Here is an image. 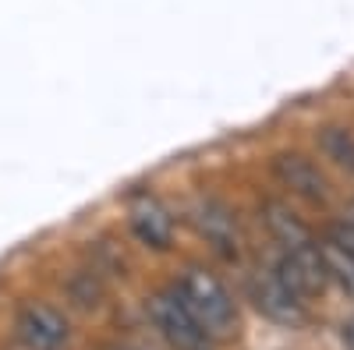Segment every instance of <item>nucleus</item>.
Wrapping results in <instances>:
<instances>
[{
  "mask_svg": "<svg viewBox=\"0 0 354 350\" xmlns=\"http://www.w3.org/2000/svg\"><path fill=\"white\" fill-rule=\"evenodd\" d=\"M177 298L188 304V311L198 318V326L213 340H227L238 329V308H234L227 286L205 269H188L181 280L174 283Z\"/></svg>",
  "mask_w": 354,
  "mask_h": 350,
  "instance_id": "f257e3e1",
  "label": "nucleus"
},
{
  "mask_svg": "<svg viewBox=\"0 0 354 350\" xmlns=\"http://www.w3.org/2000/svg\"><path fill=\"white\" fill-rule=\"evenodd\" d=\"M149 315H153V326L160 329V336L174 347V350H213V336L198 326V318L188 311V304L177 298L174 283L160 294H153L149 301Z\"/></svg>",
  "mask_w": 354,
  "mask_h": 350,
  "instance_id": "f03ea898",
  "label": "nucleus"
},
{
  "mask_svg": "<svg viewBox=\"0 0 354 350\" xmlns=\"http://www.w3.org/2000/svg\"><path fill=\"white\" fill-rule=\"evenodd\" d=\"M15 336L28 350H61L68 343V318L50 304H25L15 315Z\"/></svg>",
  "mask_w": 354,
  "mask_h": 350,
  "instance_id": "7ed1b4c3",
  "label": "nucleus"
},
{
  "mask_svg": "<svg viewBox=\"0 0 354 350\" xmlns=\"http://www.w3.org/2000/svg\"><path fill=\"white\" fill-rule=\"evenodd\" d=\"M273 273L294 290V294H301V298H312L319 294L322 286H326V266H322V255H319V244H305V248H290L277 258V266Z\"/></svg>",
  "mask_w": 354,
  "mask_h": 350,
  "instance_id": "20e7f679",
  "label": "nucleus"
},
{
  "mask_svg": "<svg viewBox=\"0 0 354 350\" xmlns=\"http://www.w3.org/2000/svg\"><path fill=\"white\" fill-rule=\"evenodd\" d=\"M195 226L198 233L205 237V244H209L220 258L234 262L241 255V233H238V220H234V213L223 206L220 198H202L198 209H195Z\"/></svg>",
  "mask_w": 354,
  "mask_h": 350,
  "instance_id": "39448f33",
  "label": "nucleus"
},
{
  "mask_svg": "<svg viewBox=\"0 0 354 350\" xmlns=\"http://www.w3.org/2000/svg\"><path fill=\"white\" fill-rule=\"evenodd\" d=\"M252 301L266 318H273L280 326H298L305 318V298L294 294L277 273H266L252 283Z\"/></svg>",
  "mask_w": 354,
  "mask_h": 350,
  "instance_id": "423d86ee",
  "label": "nucleus"
},
{
  "mask_svg": "<svg viewBox=\"0 0 354 350\" xmlns=\"http://www.w3.org/2000/svg\"><path fill=\"white\" fill-rule=\"evenodd\" d=\"M273 173H277V181L290 191V195H298V198H308V202H319V198H326L330 184L326 177H322V170L301 156V153H280L273 159Z\"/></svg>",
  "mask_w": 354,
  "mask_h": 350,
  "instance_id": "0eeeda50",
  "label": "nucleus"
},
{
  "mask_svg": "<svg viewBox=\"0 0 354 350\" xmlns=\"http://www.w3.org/2000/svg\"><path fill=\"white\" fill-rule=\"evenodd\" d=\"M128 223H131L135 241L145 244V248L163 251V248L170 244V237H174V220H170V213L160 206L156 198H142V202H135L131 213H128Z\"/></svg>",
  "mask_w": 354,
  "mask_h": 350,
  "instance_id": "6e6552de",
  "label": "nucleus"
},
{
  "mask_svg": "<svg viewBox=\"0 0 354 350\" xmlns=\"http://www.w3.org/2000/svg\"><path fill=\"white\" fill-rule=\"evenodd\" d=\"M259 216H262L266 230H270L273 237H277V244H283V251L312 244V230L305 226V220L294 213L287 202H280V198H266V202H262V209H259Z\"/></svg>",
  "mask_w": 354,
  "mask_h": 350,
  "instance_id": "1a4fd4ad",
  "label": "nucleus"
},
{
  "mask_svg": "<svg viewBox=\"0 0 354 350\" xmlns=\"http://www.w3.org/2000/svg\"><path fill=\"white\" fill-rule=\"evenodd\" d=\"M319 255H322V266H326V276L354 298V251H347L344 244H337L326 233L319 241Z\"/></svg>",
  "mask_w": 354,
  "mask_h": 350,
  "instance_id": "9d476101",
  "label": "nucleus"
},
{
  "mask_svg": "<svg viewBox=\"0 0 354 350\" xmlns=\"http://www.w3.org/2000/svg\"><path fill=\"white\" fill-rule=\"evenodd\" d=\"M319 149L340 170L354 173V131H347V128H322L319 131Z\"/></svg>",
  "mask_w": 354,
  "mask_h": 350,
  "instance_id": "9b49d317",
  "label": "nucleus"
},
{
  "mask_svg": "<svg viewBox=\"0 0 354 350\" xmlns=\"http://www.w3.org/2000/svg\"><path fill=\"white\" fill-rule=\"evenodd\" d=\"M326 233H330V237H333L337 244H344L347 251H354V223H351L347 216H344V220H337Z\"/></svg>",
  "mask_w": 354,
  "mask_h": 350,
  "instance_id": "f8f14e48",
  "label": "nucleus"
},
{
  "mask_svg": "<svg viewBox=\"0 0 354 350\" xmlns=\"http://www.w3.org/2000/svg\"><path fill=\"white\" fill-rule=\"evenodd\" d=\"M344 340H347V347L354 350V318H351V322L344 326Z\"/></svg>",
  "mask_w": 354,
  "mask_h": 350,
  "instance_id": "ddd939ff",
  "label": "nucleus"
},
{
  "mask_svg": "<svg viewBox=\"0 0 354 350\" xmlns=\"http://www.w3.org/2000/svg\"><path fill=\"white\" fill-rule=\"evenodd\" d=\"M110 350H135V347H110Z\"/></svg>",
  "mask_w": 354,
  "mask_h": 350,
  "instance_id": "4468645a",
  "label": "nucleus"
},
{
  "mask_svg": "<svg viewBox=\"0 0 354 350\" xmlns=\"http://www.w3.org/2000/svg\"><path fill=\"white\" fill-rule=\"evenodd\" d=\"M347 220H351V223H354V209H351V216H347Z\"/></svg>",
  "mask_w": 354,
  "mask_h": 350,
  "instance_id": "2eb2a0df",
  "label": "nucleus"
}]
</instances>
